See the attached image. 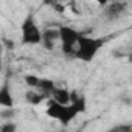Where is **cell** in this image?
I'll use <instances>...</instances> for the list:
<instances>
[{
    "instance_id": "cell-13",
    "label": "cell",
    "mask_w": 132,
    "mask_h": 132,
    "mask_svg": "<svg viewBox=\"0 0 132 132\" xmlns=\"http://www.w3.org/2000/svg\"><path fill=\"white\" fill-rule=\"evenodd\" d=\"M2 40H3V45H5V48H6V50H13V48L16 47V45H14V40H8L6 37H3Z\"/></svg>"
},
{
    "instance_id": "cell-9",
    "label": "cell",
    "mask_w": 132,
    "mask_h": 132,
    "mask_svg": "<svg viewBox=\"0 0 132 132\" xmlns=\"http://www.w3.org/2000/svg\"><path fill=\"white\" fill-rule=\"evenodd\" d=\"M50 98H53L54 101H57L61 104H70L72 103V90H69L67 87H56Z\"/></svg>"
},
{
    "instance_id": "cell-3",
    "label": "cell",
    "mask_w": 132,
    "mask_h": 132,
    "mask_svg": "<svg viewBox=\"0 0 132 132\" xmlns=\"http://www.w3.org/2000/svg\"><path fill=\"white\" fill-rule=\"evenodd\" d=\"M42 31L40 27L36 23L34 16L28 14L22 25H20V34H22V44L25 45H40L42 44Z\"/></svg>"
},
{
    "instance_id": "cell-14",
    "label": "cell",
    "mask_w": 132,
    "mask_h": 132,
    "mask_svg": "<svg viewBox=\"0 0 132 132\" xmlns=\"http://www.w3.org/2000/svg\"><path fill=\"white\" fill-rule=\"evenodd\" d=\"M95 2H96V3H98L100 6H106V5H107V3L110 2V0H95Z\"/></svg>"
},
{
    "instance_id": "cell-4",
    "label": "cell",
    "mask_w": 132,
    "mask_h": 132,
    "mask_svg": "<svg viewBox=\"0 0 132 132\" xmlns=\"http://www.w3.org/2000/svg\"><path fill=\"white\" fill-rule=\"evenodd\" d=\"M82 33H79L78 30H75L70 25H62L59 27V42H61V48L62 53L67 54V56H73L78 40L81 37Z\"/></svg>"
},
{
    "instance_id": "cell-6",
    "label": "cell",
    "mask_w": 132,
    "mask_h": 132,
    "mask_svg": "<svg viewBox=\"0 0 132 132\" xmlns=\"http://www.w3.org/2000/svg\"><path fill=\"white\" fill-rule=\"evenodd\" d=\"M127 11V2L124 0H113V2H109L104 6V17L110 22L121 19Z\"/></svg>"
},
{
    "instance_id": "cell-8",
    "label": "cell",
    "mask_w": 132,
    "mask_h": 132,
    "mask_svg": "<svg viewBox=\"0 0 132 132\" xmlns=\"http://www.w3.org/2000/svg\"><path fill=\"white\" fill-rule=\"evenodd\" d=\"M0 106L2 107H14V98L10 84L5 81L0 87Z\"/></svg>"
},
{
    "instance_id": "cell-2",
    "label": "cell",
    "mask_w": 132,
    "mask_h": 132,
    "mask_svg": "<svg viewBox=\"0 0 132 132\" xmlns=\"http://www.w3.org/2000/svg\"><path fill=\"white\" fill-rule=\"evenodd\" d=\"M45 113H47L50 118H53V120L62 123L64 126H67L72 120H75V118L79 115V112L76 110V107H75L72 103H70V104H61V103L54 101L53 98H48Z\"/></svg>"
},
{
    "instance_id": "cell-12",
    "label": "cell",
    "mask_w": 132,
    "mask_h": 132,
    "mask_svg": "<svg viewBox=\"0 0 132 132\" xmlns=\"http://www.w3.org/2000/svg\"><path fill=\"white\" fill-rule=\"evenodd\" d=\"M17 129V124L13 120H5L0 124V132H14Z\"/></svg>"
},
{
    "instance_id": "cell-5",
    "label": "cell",
    "mask_w": 132,
    "mask_h": 132,
    "mask_svg": "<svg viewBox=\"0 0 132 132\" xmlns=\"http://www.w3.org/2000/svg\"><path fill=\"white\" fill-rule=\"evenodd\" d=\"M23 81L27 86H30L31 89H36V90H40L44 93H47L48 96H51L53 90L56 89V84L48 79V78H40V76H36V75H25L23 76Z\"/></svg>"
},
{
    "instance_id": "cell-10",
    "label": "cell",
    "mask_w": 132,
    "mask_h": 132,
    "mask_svg": "<svg viewBox=\"0 0 132 132\" xmlns=\"http://www.w3.org/2000/svg\"><path fill=\"white\" fill-rule=\"evenodd\" d=\"M47 98H50L47 93H44V92H40V90H36V89L28 90V92L25 93V101H27L30 106H39V104H42Z\"/></svg>"
},
{
    "instance_id": "cell-1",
    "label": "cell",
    "mask_w": 132,
    "mask_h": 132,
    "mask_svg": "<svg viewBox=\"0 0 132 132\" xmlns=\"http://www.w3.org/2000/svg\"><path fill=\"white\" fill-rule=\"evenodd\" d=\"M104 42H106V39L92 37V36H87V34H81L73 57L78 59V61H82V62H92L96 57L98 51L103 48Z\"/></svg>"
},
{
    "instance_id": "cell-11",
    "label": "cell",
    "mask_w": 132,
    "mask_h": 132,
    "mask_svg": "<svg viewBox=\"0 0 132 132\" xmlns=\"http://www.w3.org/2000/svg\"><path fill=\"white\" fill-rule=\"evenodd\" d=\"M17 110L14 107H2V110H0V118H2L3 121L5 120H13L16 117Z\"/></svg>"
},
{
    "instance_id": "cell-7",
    "label": "cell",
    "mask_w": 132,
    "mask_h": 132,
    "mask_svg": "<svg viewBox=\"0 0 132 132\" xmlns=\"http://www.w3.org/2000/svg\"><path fill=\"white\" fill-rule=\"evenodd\" d=\"M59 40V28H47L42 31V47L48 51L56 48V44Z\"/></svg>"
}]
</instances>
